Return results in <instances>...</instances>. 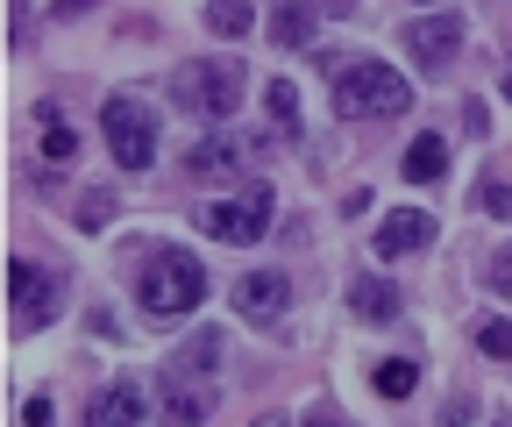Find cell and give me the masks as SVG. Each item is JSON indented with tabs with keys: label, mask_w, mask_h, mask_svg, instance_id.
Here are the masks:
<instances>
[{
	"label": "cell",
	"mask_w": 512,
	"mask_h": 427,
	"mask_svg": "<svg viewBox=\"0 0 512 427\" xmlns=\"http://www.w3.org/2000/svg\"><path fill=\"white\" fill-rule=\"evenodd\" d=\"M264 157H271V136H256V129H235V121H221V129H207L200 143L185 150V171L200 178V186H221V178H249Z\"/></svg>",
	"instance_id": "cell-5"
},
{
	"label": "cell",
	"mask_w": 512,
	"mask_h": 427,
	"mask_svg": "<svg viewBox=\"0 0 512 427\" xmlns=\"http://www.w3.org/2000/svg\"><path fill=\"white\" fill-rule=\"evenodd\" d=\"M285 299H292V278H285V271H249V278H235V314H242V321H278Z\"/></svg>",
	"instance_id": "cell-10"
},
{
	"label": "cell",
	"mask_w": 512,
	"mask_h": 427,
	"mask_svg": "<svg viewBox=\"0 0 512 427\" xmlns=\"http://www.w3.org/2000/svg\"><path fill=\"white\" fill-rule=\"evenodd\" d=\"M157 406H150V392L136 385V378H121V385H107L93 406H86V427H136V420H150Z\"/></svg>",
	"instance_id": "cell-11"
},
{
	"label": "cell",
	"mask_w": 512,
	"mask_h": 427,
	"mask_svg": "<svg viewBox=\"0 0 512 427\" xmlns=\"http://www.w3.org/2000/svg\"><path fill=\"white\" fill-rule=\"evenodd\" d=\"M484 285H491L498 299H512V242H505V250H491V264H484Z\"/></svg>",
	"instance_id": "cell-23"
},
{
	"label": "cell",
	"mask_w": 512,
	"mask_h": 427,
	"mask_svg": "<svg viewBox=\"0 0 512 427\" xmlns=\"http://www.w3.org/2000/svg\"><path fill=\"white\" fill-rule=\"evenodd\" d=\"M470 207L491 214V221H512V157H505L498 171H484V186L470 193Z\"/></svg>",
	"instance_id": "cell-17"
},
{
	"label": "cell",
	"mask_w": 512,
	"mask_h": 427,
	"mask_svg": "<svg viewBox=\"0 0 512 427\" xmlns=\"http://www.w3.org/2000/svg\"><path fill=\"white\" fill-rule=\"evenodd\" d=\"M313 8L328 15V22H349V15H356V0H313Z\"/></svg>",
	"instance_id": "cell-24"
},
{
	"label": "cell",
	"mask_w": 512,
	"mask_h": 427,
	"mask_svg": "<svg viewBox=\"0 0 512 427\" xmlns=\"http://www.w3.org/2000/svg\"><path fill=\"white\" fill-rule=\"evenodd\" d=\"M413 392H420V363L384 356V363H377V399H413Z\"/></svg>",
	"instance_id": "cell-20"
},
{
	"label": "cell",
	"mask_w": 512,
	"mask_h": 427,
	"mask_svg": "<svg viewBox=\"0 0 512 427\" xmlns=\"http://www.w3.org/2000/svg\"><path fill=\"white\" fill-rule=\"evenodd\" d=\"M505 100H512V65H505Z\"/></svg>",
	"instance_id": "cell-28"
},
{
	"label": "cell",
	"mask_w": 512,
	"mask_h": 427,
	"mask_svg": "<svg viewBox=\"0 0 512 427\" xmlns=\"http://www.w3.org/2000/svg\"><path fill=\"white\" fill-rule=\"evenodd\" d=\"M214 356H221V335H214V328H200V335H185V342L171 349L164 378H171V385H185L192 371H214Z\"/></svg>",
	"instance_id": "cell-14"
},
{
	"label": "cell",
	"mask_w": 512,
	"mask_h": 427,
	"mask_svg": "<svg viewBox=\"0 0 512 427\" xmlns=\"http://www.w3.org/2000/svg\"><path fill=\"white\" fill-rule=\"evenodd\" d=\"M107 214H114V200H107V193H93V200H86V228H100Z\"/></svg>",
	"instance_id": "cell-25"
},
{
	"label": "cell",
	"mask_w": 512,
	"mask_h": 427,
	"mask_svg": "<svg viewBox=\"0 0 512 427\" xmlns=\"http://www.w3.org/2000/svg\"><path fill=\"white\" fill-rule=\"evenodd\" d=\"M207 29L235 43V36H249V29H256V8H249V0H207Z\"/></svg>",
	"instance_id": "cell-19"
},
{
	"label": "cell",
	"mask_w": 512,
	"mask_h": 427,
	"mask_svg": "<svg viewBox=\"0 0 512 427\" xmlns=\"http://www.w3.org/2000/svg\"><path fill=\"white\" fill-rule=\"evenodd\" d=\"M264 107H271V129L285 143H299V93H292V79H271L264 86Z\"/></svg>",
	"instance_id": "cell-18"
},
{
	"label": "cell",
	"mask_w": 512,
	"mask_h": 427,
	"mask_svg": "<svg viewBox=\"0 0 512 427\" xmlns=\"http://www.w3.org/2000/svg\"><path fill=\"white\" fill-rule=\"evenodd\" d=\"M477 349H484L491 363H512V321H484V328H477Z\"/></svg>",
	"instance_id": "cell-22"
},
{
	"label": "cell",
	"mask_w": 512,
	"mask_h": 427,
	"mask_svg": "<svg viewBox=\"0 0 512 427\" xmlns=\"http://www.w3.org/2000/svg\"><path fill=\"white\" fill-rule=\"evenodd\" d=\"M399 307H406V292L392 278H356L349 285V314H363V321H399Z\"/></svg>",
	"instance_id": "cell-13"
},
{
	"label": "cell",
	"mask_w": 512,
	"mask_h": 427,
	"mask_svg": "<svg viewBox=\"0 0 512 427\" xmlns=\"http://www.w3.org/2000/svg\"><path fill=\"white\" fill-rule=\"evenodd\" d=\"M441 171H448V136H434V129L413 136L406 143V178H413V186H434Z\"/></svg>",
	"instance_id": "cell-15"
},
{
	"label": "cell",
	"mask_w": 512,
	"mask_h": 427,
	"mask_svg": "<svg viewBox=\"0 0 512 427\" xmlns=\"http://www.w3.org/2000/svg\"><path fill=\"white\" fill-rule=\"evenodd\" d=\"M427 242H434V214L392 207V214H384V228L370 235V250H377V257H413V250H427Z\"/></svg>",
	"instance_id": "cell-9"
},
{
	"label": "cell",
	"mask_w": 512,
	"mask_h": 427,
	"mask_svg": "<svg viewBox=\"0 0 512 427\" xmlns=\"http://www.w3.org/2000/svg\"><path fill=\"white\" fill-rule=\"evenodd\" d=\"M399 43H406V57H413V65H420L427 79H441V72L463 57V15H448V8H434V15H413Z\"/></svg>",
	"instance_id": "cell-7"
},
{
	"label": "cell",
	"mask_w": 512,
	"mask_h": 427,
	"mask_svg": "<svg viewBox=\"0 0 512 427\" xmlns=\"http://www.w3.org/2000/svg\"><path fill=\"white\" fill-rule=\"evenodd\" d=\"M320 22H328V15H320L313 0H278V8L264 15V29H271V43H278V50H313Z\"/></svg>",
	"instance_id": "cell-12"
},
{
	"label": "cell",
	"mask_w": 512,
	"mask_h": 427,
	"mask_svg": "<svg viewBox=\"0 0 512 427\" xmlns=\"http://www.w3.org/2000/svg\"><path fill=\"white\" fill-rule=\"evenodd\" d=\"M207 292H214V278H207V264L192 257V250H178V242L143 250V264H136V307H143L150 321H185V314H200Z\"/></svg>",
	"instance_id": "cell-1"
},
{
	"label": "cell",
	"mask_w": 512,
	"mask_h": 427,
	"mask_svg": "<svg viewBox=\"0 0 512 427\" xmlns=\"http://www.w3.org/2000/svg\"><path fill=\"white\" fill-rule=\"evenodd\" d=\"M100 136H107V150H114L121 171H150L157 164V114L136 93H114L100 107Z\"/></svg>",
	"instance_id": "cell-6"
},
{
	"label": "cell",
	"mask_w": 512,
	"mask_h": 427,
	"mask_svg": "<svg viewBox=\"0 0 512 427\" xmlns=\"http://www.w3.org/2000/svg\"><path fill=\"white\" fill-rule=\"evenodd\" d=\"M36 129H43V157H50V164H72V157H79V136H72V121H64V107L43 100V107H36Z\"/></svg>",
	"instance_id": "cell-16"
},
{
	"label": "cell",
	"mask_w": 512,
	"mask_h": 427,
	"mask_svg": "<svg viewBox=\"0 0 512 427\" xmlns=\"http://www.w3.org/2000/svg\"><path fill=\"white\" fill-rule=\"evenodd\" d=\"M242 86H249L242 57H192V65L171 72V100H178L185 114H200L207 129H221V121L242 114Z\"/></svg>",
	"instance_id": "cell-2"
},
{
	"label": "cell",
	"mask_w": 512,
	"mask_h": 427,
	"mask_svg": "<svg viewBox=\"0 0 512 427\" xmlns=\"http://www.w3.org/2000/svg\"><path fill=\"white\" fill-rule=\"evenodd\" d=\"M271 214H278V193H271V178H235V200H214V207H200V228L214 235V242H264L271 235Z\"/></svg>",
	"instance_id": "cell-4"
},
{
	"label": "cell",
	"mask_w": 512,
	"mask_h": 427,
	"mask_svg": "<svg viewBox=\"0 0 512 427\" xmlns=\"http://www.w3.org/2000/svg\"><path fill=\"white\" fill-rule=\"evenodd\" d=\"M214 413V392L200 385V392H192V385H171V399H164V420H207Z\"/></svg>",
	"instance_id": "cell-21"
},
{
	"label": "cell",
	"mask_w": 512,
	"mask_h": 427,
	"mask_svg": "<svg viewBox=\"0 0 512 427\" xmlns=\"http://www.w3.org/2000/svg\"><path fill=\"white\" fill-rule=\"evenodd\" d=\"M8 43H15V50L29 43V0H15V36H8Z\"/></svg>",
	"instance_id": "cell-26"
},
{
	"label": "cell",
	"mask_w": 512,
	"mask_h": 427,
	"mask_svg": "<svg viewBox=\"0 0 512 427\" xmlns=\"http://www.w3.org/2000/svg\"><path fill=\"white\" fill-rule=\"evenodd\" d=\"M86 8H93V0H64V15H86Z\"/></svg>",
	"instance_id": "cell-27"
},
{
	"label": "cell",
	"mask_w": 512,
	"mask_h": 427,
	"mask_svg": "<svg viewBox=\"0 0 512 427\" xmlns=\"http://www.w3.org/2000/svg\"><path fill=\"white\" fill-rule=\"evenodd\" d=\"M8 299H15V321H22V328H50L57 307H64V278H57L50 264L15 257V264H8Z\"/></svg>",
	"instance_id": "cell-8"
},
{
	"label": "cell",
	"mask_w": 512,
	"mask_h": 427,
	"mask_svg": "<svg viewBox=\"0 0 512 427\" xmlns=\"http://www.w3.org/2000/svg\"><path fill=\"white\" fill-rule=\"evenodd\" d=\"M413 107V86L406 72H392L384 57H356V65L335 72V114L342 121H392Z\"/></svg>",
	"instance_id": "cell-3"
}]
</instances>
